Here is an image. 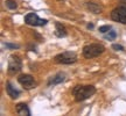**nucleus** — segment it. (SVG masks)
I'll return each instance as SVG.
<instances>
[{
    "label": "nucleus",
    "mask_w": 126,
    "mask_h": 116,
    "mask_svg": "<svg viewBox=\"0 0 126 116\" xmlns=\"http://www.w3.org/2000/svg\"><path fill=\"white\" fill-rule=\"evenodd\" d=\"M123 1H126V0H123Z\"/></svg>",
    "instance_id": "obj_19"
},
{
    "label": "nucleus",
    "mask_w": 126,
    "mask_h": 116,
    "mask_svg": "<svg viewBox=\"0 0 126 116\" xmlns=\"http://www.w3.org/2000/svg\"><path fill=\"white\" fill-rule=\"evenodd\" d=\"M65 79V76H64V73H57V74H55L51 78H49V80H48V86H51V85H59L61 82H63Z\"/></svg>",
    "instance_id": "obj_8"
},
{
    "label": "nucleus",
    "mask_w": 126,
    "mask_h": 116,
    "mask_svg": "<svg viewBox=\"0 0 126 116\" xmlns=\"http://www.w3.org/2000/svg\"><path fill=\"white\" fill-rule=\"evenodd\" d=\"M104 51H105V48L102 44L92 43V44L85 45L83 48V56L85 58H88V59H90V58L98 57L99 55H102Z\"/></svg>",
    "instance_id": "obj_2"
},
{
    "label": "nucleus",
    "mask_w": 126,
    "mask_h": 116,
    "mask_svg": "<svg viewBox=\"0 0 126 116\" xmlns=\"http://www.w3.org/2000/svg\"><path fill=\"white\" fill-rule=\"evenodd\" d=\"M25 22L27 24H29V26L39 27V26H46L48 23V21L46 19H40L35 13H28L25 16Z\"/></svg>",
    "instance_id": "obj_6"
},
{
    "label": "nucleus",
    "mask_w": 126,
    "mask_h": 116,
    "mask_svg": "<svg viewBox=\"0 0 126 116\" xmlns=\"http://www.w3.org/2000/svg\"><path fill=\"white\" fill-rule=\"evenodd\" d=\"M16 112L19 115L21 116H29L31 115V110L26 103H18L16 104Z\"/></svg>",
    "instance_id": "obj_11"
},
{
    "label": "nucleus",
    "mask_w": 126,
    "mask_h": 116,
    "mask_svg": "<svg viewBox=\"0 0 126 116\" xmlns=\"http://www.w3.org/2000/svg\"><path fill=\"white\" fill-rule=\"evenodd\" d=\"M112 49L117 50V51H123V50H124V46L120 44H112Z\"/></svg>",
    "instance_id": "obj_16"
},
{
    "label": "nucleus",
    "mask_w": 126,
    "mask_h": 116,
    "mask_svg": "<svg viewBox=\"0 0 126 116\" xmlns=\"http://www.w3.org/2000/svg\"><path fill=\"white\" fill-rule=\"evenodd\" d=\"M6 92H7V94H8L12 99H16V98H19V95H20V92H19L18 89L15 88L9 81L6 82Z\"/></svg>",
    "instance_id": "obj_10"
},
{
    "label": "nucleus",
    "mask_w": 126,
    "mask_h": 116,
    "mask_svg": "<svg viewBox=\"0 0 126 116\" xmlns=\"http://www.w3.org/2000/svg\"><path fill=\"white\" fill-rule=\"evenodd\" d=\"M116 37H117V33L114 30H110V31H108L106 35H104V38H105V40H109V41L114 40Z\"/></svg>",
    "instance_id": "obj_13"
},
{
    "label": "nucleus",
    "mask_w": 126,
    "mask_h": 116,
    "mask_svg": "<svg viewBox=\"0 0 126 116\" xmlns=\"http://www.w3.org/2000/svg\"><path fill=\"white\" fill-rule=\"evenodd\" d=\"M111 30V26H102V27H99V33H108V31Z\"/></svg>",
    "instance_id": "obj_15"
},
{
    "label": "nucleus",
    "mask_w": 126,
    "mask_h": 116,
    "mask_svg": "<svg viewBox=\"0 0 126 116\" xmlns=\"http://www.w3.org/2000/svg\"><path fill=\"white\" fill-rule=\"evenodd\" d=\"M86 27H88V29H92V28H94V23H89Z\"/></svg>",
    "instance_id": "obj_18"
},
{
    "label": "nucleus",
    "mask_w": 126,
    "mask_h": 116,
    "mask_svg": "<svg viewBox=\"0 0 126 116\" xmlns=\"http://www.w3.org/2000/svg\"><path fill=\"white\" fill-rule=\"evenodd\" d=\"M54 60H55V63H57V64L70 65V64H74V63L77 62V56L75 52L64 51V52H61V54L56 55L54 57Z\"/></svg>",
    "instance_id": "obj_3"
},
{
    "label": "nucleus",
    "mask_w": 126,
    "mask_h": 116,
    "mask_svg": "<svg viewBox=\"0 0 126 116\" xmlns=\"http://www.w3.org/2000/svg\"><path fill=\"white\" fill-rule=\"evenodd\" d=\"M6 7L8 9H15L16 7H18V4L14 1V0H6Z\"/></svg>",
    "instance_id": "obj_14"
},
{
    "label": "nucleus",
    "mask_w": 126,
    "mask_h": 116,
    "mask_svg": "<svg viewBox=\"0 0 126 116\" xmlns=\"http://www.w3.org/2000/svg\"><path fill=\"white\" fill-rule=\"evenodd\" d=\"M55 35L57 37H65L68 35L67 29H65V27L63 26L62 23L55 22Z\"/></svg>",
    "instance_id": "obj_9"
},
{
    "label": "nucleus",
    "mask_w": 126,
    "mask_h": 116,
    "mask_svg": "<svg viewBox=\"0 0 126 116\" xmlns=\"http://www.w3.org/2000/svg\"><path fill=\"white\" fill-rule=\"evenodd\" d=\"M111 19L116 22L126 24V5H122L111 12Z\"/></svg>",
    "instance_id": "obj_4"
},
{
    "label": "nucleus",
    "mask_w": 126,
    "mask_h": 116,
    "mask_svg": "<svg viewBox=\"0 0 126 116\" xmlns=\"http://www.w3.org/2000/svg\"><path fill=\"white\" fill-rule=\"evenodd\" d=\"M19 84L26 89H32L36 87V81L31 74H21L18 78Z\"/></svg>",
    "instance_id": "obj_7"
},
{
    "label": "nucleus",
    "mask_w": 126,
    "mask_h": 116,
    "mask_svg": "<svg viewBox=\"0 0 126 116\" xmlns=\"http://www.w3.org/2000/svg\"><path fill=\"white\" fill-rule=\"evenodd\" d=\"M86 7H88V9L90 11L91 13H94V14H100L103 12L102 6H99L98 4H94V2H88Z\"/></svg>",
    "instance_id": "obj_12"
},
{
    "label": "nucleus",
    "mask_w": 126,
    "mask_h": 116,
    "mask_svg": "<svg viewBox=\"0 0 126 116\" xmlns=\"http://www.w3.org/2000/svg\"><path fill=\"white\" fill-rule=\"evenodd\" d=\"M5 46H6V48H9V49H18V48H19V45H16V44H9V43H6V44H5Z\"/></svg>",
    "instance_id": "obj_17"
},
{
    "label": "nucleus",
    "mask_w": 126,
    "mask_h": 116,
    "mask_svg": "<svg viewBox=\"0 0 126 116\" xmlns=\"http://www.w3.org/2000/svg\"><path fill=\"white\" fill-rule=\"evenodd\" d=\"M96 93V88L94 86L91 85H86V86H75L72 89V95L75 96V100L77 102H81L84 101L86 99H89L90 96H92Z\"/></svg>",
    "instance_id": "obj_1"
},
{
    "label": "nucleus",
    "mask_w": 126,
    "mask_h": 116,
    "mask_svg": "<svg viewBox=\"0 0 126 116\" xmlns=\"http://www.w3.org/2000/svg\"><path fill=\"white\" fill-rule=\"evenodd\" d=\"M22 69V62L21 59L15 56V55H12L8 59V73L9 74H16L21 71Z\"/></svg>",
    "instance_id": "obj_5"
}]
</instances>
